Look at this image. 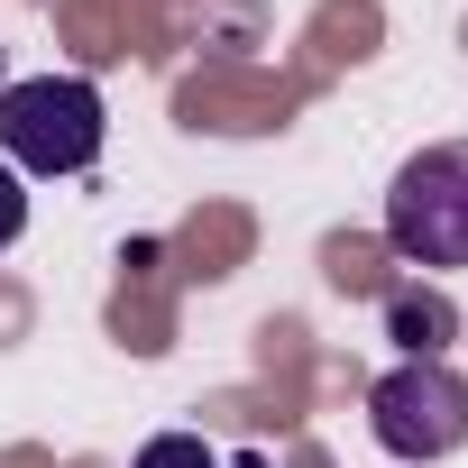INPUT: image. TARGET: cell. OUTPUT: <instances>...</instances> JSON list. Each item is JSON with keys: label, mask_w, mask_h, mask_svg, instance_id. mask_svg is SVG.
Returning a JSON list of instances; mask_svg holds the SVG:
<instances>
[{"label": "cell", "mask_w": 468, "mask_h": 468, "mask_svg": "<svg viewBox=\"0 0 468 468\" xmlns=\"http://www.w3.org/2000/svg\"><path fill=\"white\" fill-rule=\"evenodd\" d=\"M386 249L404 267H468V138L422 147L386 184Z\"/></svg>", "instance_id": "cell-1"}, {"label": "cell", "mask_w": 468, "mask_h": 468, "mask_svg": "<svg viewBox=\"0 0 468 468\" xmlns=\"http://www.w3.org/2000/svg\"><path fill=\"white\" fill-rule=\"evenodd\" d=\"M0 156L19 175H83L101 156V92L83 74H28L0 92Z\"/></svg>", "instance_id": "cell-2"}, {"label": "cell", "mask_w": 468, "mask_h": 468, "mask_svg": "<svg viewBox=\"0 0 468 468\" xmlns=\"http://www.w3.org/2000/svg\"><path fill=\"white\" fill-rule=\"evenodd\" d=\"M367 431L386 459H450L468 441V377L450 358H395L367 386Z\"/></svg>", "instance_id": "cell-3"}, {"label": "cell", "mask_w": 468, "mask_h": 468, "mask_svg": "<svg viewBox=\"0 0 468 468\" xmlns=\"http://www.w3.org/2000/svg\"><path fill=\"white\" fill-rule=\"evenodd\" d=\"M386 340H395L404 358H441V349L459 340L450 294H431V285H395V294H386Z\"/></svg>", "instance_id": "cell-4"}, {"label": "cell", "mask_w": 468, "mask_h": 468, "mask_svg": "<svg viewBox=\"0 0 468 468\" xmlns=\"http://www.w3.org/2000/svg\"><path fill=\"white\" fill-rule=\"evenodd\" d=\"M129 468H220V450H211L202 431H156V441H147Z\"/></svg>", "instance_id": "cell-5"}, {"label": "cell", "mask_w": 468, "mask_h": 468, "mask_svg": "<svg viewBox=\"0 0 468 468\" xmlns=\"http://www.w3.org/2000/svg\"><path fill=\"white\" fill-rule=\"evenodd\" d=\"M19 229H28V175H19L10 156H0V249H10Z\"/></svg>", "instance_id": "cell-6"}, {"label": "cell", "mask_w": 468, "mask_h": 468, "mask_svg": "<svg viewBox=\"0 0 468 468\" xmlns=\"http://www.w3.org/2000/svg\"><path fill=\"white\" fill-rule=\"evenodd\" d=\"M220 468H267V459H220Z\"/></svg>", "instance_id": "cell-7"}]
</instances>
